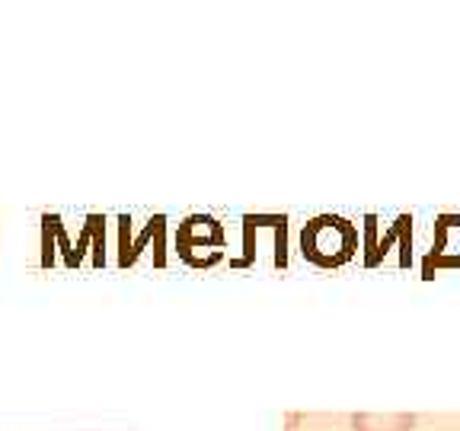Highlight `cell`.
I'll use <instances>...</instances> for the list:
<instances>
[{"label":"cell","mask_w":460,"mask_h":431,"mask_svg":"<svg viewBox=\"0 0 460 431\" xmlns=\"http://www.w3.org/2000/svg\"><path fill=\"white\" fill-rule=\"evenodd\" d=\"M355 246V230L339 217H316L307 230H304V252L323 266H336L342 259L352 256Z\"/></svg>","instance_id":"1"},{"label":"cell","mask_w":460,"mask_h":431,"mask_svg":"<svg viewBox=\"0 0 460 431\" xmlns=\"http://www.w3.org/2000/svg\"><path fill=\"white\" fill-rule=\"evenodd\" d=\"M416 416L412 412H358L352 416V431H412Z\"/></svg>","instance_id":"2"}]
</instances>
